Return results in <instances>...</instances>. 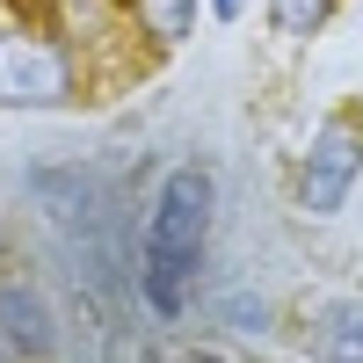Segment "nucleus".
Masks as SVG:
<instances>
[{"mask_svg": "<svg viewBox=\"0 0 363 363\" xmlns=\"http://www.w3.org/2000/svg\"><path fill=\"white\" fill-rule=\"evenodd\" d=\"M211 174L203 167H174L160 182V196H153V225H145V269H138V284H145V306L153 313H182V298H189V277H196V262H203V240H211Z\"/></svg>", "mask_w": 363, "mask_h": 363, "instance_id": "nucleus-1", "label": "nucleus"}, {"mask_svg": "<svg viewBox=\"0 0 363 363\" xmlns=\"http://www.w3.org/2000/svg\"><path fill=\"white\" fill-rule=\"evenodd\" d=\"M356 174H363V116L342 109V116H327L313 131V153L298 167V203L306 211H342L349 189H356Z\"/></svg>", "mask_w": 363, "mask_h": 363, "instance_id": "nucleus-2", "label": "nucleus"}, {"mask_svg": "<svg viewBox=\"0 0 363 363\" xmlns=\"http://www.w3.org/2000/svg\"><path fill=\"white\" fill-rule=\"evenodd\" d=\"M0 102L8 109H51L66 102V58L37 37H0Z\"/></svg>", "mask_w": 363, "mask_h": 363, "instance_id": "nucleus-3", "label": "nucleus"}, {"mask_svg": "<svg viewBox=\"0 0 363 363\" xmlns=\"http://www.w3.org/2000/svg\"><path fill=\"white\" fill-rule=\"evenodd\" d=\"M0 342L22 363H44L58 349V327H51V306L37 284H0Z\"/></svg>", "mask_w": 363, "mask_h": 363, "instance_id": "nucleus-4", "label": "nucleus"}, {"mask_svg": "<svg viewBox=\"0 0 363 363\" xmlns=\"http://www.w3.org/2000/svg\"><path fill=\"white\" fill-rule=\"evenodd\" d=\"M306 349H313L320 363H363V298H335V306H320Z\"/></svg>", "mask_w": 363, "mask_h": 363, "instance_id": "nucleus-5", "label": "nucleus"}, {"mask_svg": "<svg viewBox=\"0 0 363 363\" xmlns=\"http://www.w3.org/2000/svg\"><path fill=\"white\" fill-rule=\"evenodd\" d=\"M269 22H277L284 37H313L327 22V0H269Z\"/></svg>", "mask_w": 363, "mask_h": 363, "instance_id": "nucleus-6", "label": "nucleus"}, {"mask_svg": "<svg viewBox=\"0 0 363 363\" xmlns=\"http://www.w3.org/2000/svg\"><path fill=\"white\" fill-rule=\"evenodd\" d=\"M145 15H153V29H160V37H189L196 0H145Z\"/></svg>", "mask_w": 363, "mask_h": 363, "instance_id": "nucleus-7", "label": "nucleus"}, {"mask_svg": "<svg viewBox=\"0 0 363 363\" xmlns=\"http://www.w3.org/2000/svg\"><path fill=\"white\" fill-rule=\"evenodd\" d=\"M225 320L240 327V335H262V320H269V306H262V298H247V291H233V298H225Z\"/></svg>", "mask_w": 363, "mask_h": 363, "instance_id": "nucleus-8", "label": "nucleus"}, {"mask_svg": "<svg viewBox=\"0 0 363 363\" xmlns=\"http://www.w3.org/2000/svg\"><path fill=\"white\" fill-rule=\"evenodd\" d=\"M211 15H218V22H233V15H240V0H211Z\"/></svg>", "mask_w": 363, "mask_h": 363, "instance_id": "nucleus-9", "label": "nucleus"}, {"mask_svg": "<svg viewBox=\"0 0 363 363\" xmlns=\"http://www.w3.org/2000/svg\"><path fill=\"white\" fill-rule=\"evenodd\" d=\"M182 363H225V356H211V349H196V356H182Z\"/></svg>", "mask_w": 363, "mask_h": 363, "instance_id": "nucleus-10", "label": "nucleus"}, {"mask_svg": "<svg viewBox=\"0 0 363 363\" xmlns=\"http://www.w3.org/2000/svg\"><path fill=\"white\" fill-rule=\"evenodd\" d=\"M0 363H15V349H8V342H0Z\"/></svg>", "mask_w": 363, "mask_h": 363, "instance_id": "nucleus-11", "label": "nucleus"}]
</instances>
